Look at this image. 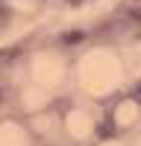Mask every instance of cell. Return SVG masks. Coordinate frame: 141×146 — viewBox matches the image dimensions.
I'll list each match as a JSON object with an SVG mask.
<instances>
[{"label": "cell", "mask_w": 141, "mask_h": 146, "mask_svg": "<svg viewBox=\"0 0 141 146\" xmlns=\"http://www.w3.org/2000/svg\"><path fill=\"white\" fill-rule=\"evenodd\" d=\"M0 98H2V94H0Z\"/></svg>", "instance_id": "7a4b0ae2"}, {"label": "cell", "mask_w": 141, "mask_h": 146, "mask_svg": "<svg viewBox=\"0 0 141 146\" xmlns=\"http://www.w3.org/2000/svg\"><path fill=\"white\" fill-rule=\"evenodd\" d=\"M80 39H83V33H70V35L63 37V42H65V44H78Z\"/></svg>", "instance_id": "6da1fadb"}]
</instances>
